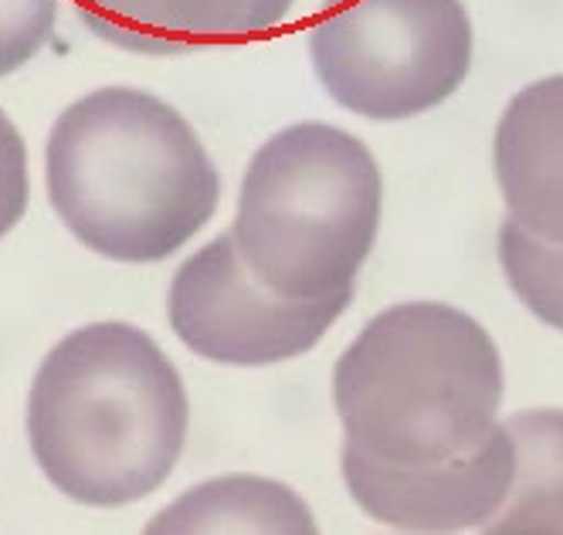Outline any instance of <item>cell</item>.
Wrapping results in <instances>:
<instances>
[{"label":"cell","instance_id":"6","mask_svg":"<svg viewBox=\"0 0 563 535\" xmlns=\"http://www.w3.org/2000/svg\"><path fill=\"white\" fill-rule=\"evenodd\" d=\"M353 288L327 299H286L262 285L234 237L221 234L174 275L167 315L187 349L224 366H272L309 353L346 312Z\"/></svg>","mask_w":563,"mask_h":535},{"label":"cell","instance_id":"7","mask_svg":"<svg viewBox=\"0 0 563 535\" xmlns=\"http://www.w3.org/2000/svg\"><path fill=\"white\" fill-rule=\"evenodd\" d=\"M516 447L493 427L472 450L438 465H387L360 447H343V481L374 522L400 532L482 528L509 499Z\"/></svg>","mask_w":563,"mask_h":535},{"label":"cell","instance_id":"3","mask_svg":"<svg viewBox=\"0 0 563 535\" xmlns=\"http://www.w3.org/2000/svg\"><path fill=\"white\" fill-rule=\"evenodd\" d=\"M346 444L387 465H438L496 427L503 359L472 315L441 302L380 312L333 374Z\"/></svg>","mask_w":563,"mask_h":535},{"label":"cell","instance_id":"13","mask_svg":"<svg viewBox=\"0 0 563 535\" xmlns=\"http://www.w3.org/2000/svg\"><path fill=\"white\" fill-rule=\"evenodd\" d=\"M58 0H0V78L37 58L55 31Z\"/></svg>","mask_w":563,"mask_h":535},{"label":"cell","instance_id":"9","mask_svg":"<svg viewBox=\"0 0 563 535\" xmlns=\"http://www.w3.org/2000/svg\"><path fill=\"white\" fill-rule=\"evenodd\" d=\"M493 156L509 221L563 244V75L533 81L506 105Z\"/></svg>","mask_w":563,"mask_h":535},{"label":"cell","instance_id":"4","mask_svg":"<svg viewBox=\"0 0 563 535\" xmlns=\"http://www.w3.org/2000/svg\"><path fill=\"white\" fill-rule=\"evenodd\" d=\"M384 208L374 153L346 130L299 122L249 163L234 214V248L252 275L286 299L353 288Z\"/></svg>","mask_w":563,"mask_h":535},{"label":"cell","instance_id":"11","mask_svg":"<svg viewBox=\"0 0 563 535\" xmlns=\"http://www.w3.org/2000/svg\"><path fill=\"white\" fill-rule=\"evenodd\" d=\"M503 427L516 447V478L482 532L563 535V410H527Z\"/></svg>","mask_w":563,"mask_h":535},{"label":"cell","instance_id":"1","mask_svg":"<svg viewBox=\"0 0 563 535\" xmlns=\"http://www.w3.org/2000/svg\"><path fill=\"white\" fill-rule=\"evenodd\" d=\"M187 390L143 328H75L42 363L27 397L37 468L71 502L115 509L164 484L187 441Z\"/></svg>","mask_w":563,"mask_h":535},{"label":"cell","instance_id":"12","mask_svg":"<svg viewBox=\"0 0 563 535\" xmlns=\"http://www.w3.org/2000/svg\"><path fill=\"white\" fill-rule=\"evenodd\" d=\"M499 261L522 305L563 333V244H547L516 221H506L499 231Z\"/></svg>","mask_w":563,"mask_h":535},{"label":"cell","instance_id":"5","mask_svg":"<svg viewBox=\"0 0 563 535\" xmlns=\"http://www.w3.org/2000/svg\"><path fill=\"white\" fill-rule=\"evenodd\" d=\"M309 58L336 105L364 119H415L459 92L472 68L462 0H327Z\"/></svg>","mask_w":563,"mask_h":535},{"label":"cell","instance_id":"2","mask_svg":"<svg viewBox=\"0 0 563 535\" xmlns=\"http://www.w3.org/2000/svg\"><path fill=\"white\" fill-rule=\"evenodd\" d=\"M45 177L62 224L102 258L164 261L205 227L221 177L190 122L140 89L71 102L48 136Z\"/></svg>","mask_w":563,"mask_h":535},{"label":"cell","instance_id":"14","mask_svg":"<svg viewBox=\"0 0 563 535\" xmlns=\"http://www.w3.org/2000/svg\"><path fill=\"white\" fill-rule=\"evenodd\" d=\"M27 208V149L18 126L0 109V237L11 234Z\"/></svg>","mask_w":563,"mask_h":535},{"label":"cell","instance_id":"10","mask_svg":"<svg viewBox=\"0 0 563 535\" xmlns=\"http://www.w3.org/2000/svg\"><path fill=\"white\" fill-rule=\"evenodd\" d=\"M150 535L197 532H272L309 535L316 519L299 491L258 475H224L190 488L146 525Z\"/></svg>","mask_w":563,"mask_h":535},{"label":"cell","instance_id":"8","mask_svg":"<svg viewBox=\"0 0 563 535\" xmlns=\"http://www.w3.org/2000/svg\"><path fill=\"white\" fill-rule=\"evenodd\" d=\"M296 0H75L78 18L123 52L174 58L268 34Z\"/></svg>","mask_w":563,"mask_h":535}]
</instances>
